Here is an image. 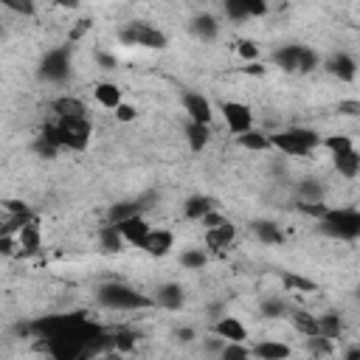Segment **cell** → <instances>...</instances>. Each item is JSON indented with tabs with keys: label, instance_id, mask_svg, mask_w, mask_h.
Here are the masks:
<instances>
[{
	"label": "cell",
	"instance_id": "6da1fadb",
	"mask_svg": "<svg viewBox=\"0 0 360 360\" xmlns=\"http://www.w3.org/2000/svg\"><path fill=\"white\" fill-rule=\"evenodd\" d=\"M91 135H93V124H91L88 116H82V118H56L54 124L42 127V138H48L54 147L70 150V152H85L91 147Z\"/></svg>",
	"mask_w": 360,
	"mask_h": 360
},
{
	"label": "cell",
	"instance_id": "7a4b0ae2",
	"mask_svg": "<svg viewBox=\"0 0 360 360\" xmlns=\"http://www.w3.org/2000/svg\"><path fill=\"white\" fill-rule=\"evenodd\" d=\"M321 147V132L313 127H290L270 135V150H279L287 158H307Z\"/></svg>",
	"mask_w": 360,
	"mask_h": 360
},
{
	"label": "cell",
	"instance_id": "3957f363",
	"mask_svg": "<svg viewBox=\"0 0 360 360\" xmlns=\"http://www.w3.org/2000/svg\"><path fill=\"white\" fill-rule=\"evenodd\" d=\"M321 231L327 237H335V240H343V242H354L360 237V211L352 208V205H343V208H327V214L318 220Z\"/></svg>",
	"mask_w": 360,
	"mask_h": 360
},
{
	"label": "cell",
	"instance_id": "277c9868",
	"mask_svg": "<svg viewBox=\"0 0 360 360\" xmlns=\"http://www.w3.org/2000/svg\"><path fill=\"white\" fill-rule=\"evenodd\" d=\"M96 299L107 310H147V307H155V302L150 296H141L138 290H132V287H127L121 281L102 284Z\"/></svg>",
	"mask_w": 360,
	"mask_h": 360
},
{
	"label": "cell",
	"instance_id": "5b68a950",
	"mask_svg": "<svg viewBox=\"0 0 360 360\" xmlns=\"http://www.w3.org/2000/svg\"><path fill=\"white\" fill-rule=\"evenodd\" d=\"M118 42L127 45V48H150V51H164L169 45V37L150 26V23H141V20H132L127 23L124 29H118Z\"/></svg>",
	"mask_w": 360,
	"mask_h": 360
},
{
	"label": "cell",
	"instance_id": "8992f818",
	"mask_svg": "<svg viewBox=\"0 0 360 360\" xmlns=\"http://www.w3.org/2000/svg\"><path fill=\"white\" fill-rule=\"evenodd\" d=\"M70 74V51L68 48H56V51H48L42 65H40V77L45 82H65Z\"/></svg>",
	"mask_w": 360,
	"mask_h": 360
},
{
	"label": "cell",
	"instance_id": "52a82bcc",
	"mask_svg": "<svg viewBox=\"0 0 360 360\" xmlns=\"http://www.w3.org/2000/svg\"><path fill=\"white\" fill-rule=\"evenodd\" d=\"M124 240V245H132V248H143V242H147L152 226L143 220V214H132V217L121 220V223H113Z\"/></svg>",
	"mask_w": 360,
	"mask_h": 360
},
{
	"label": "cell",
	"instance_id": "ba28073f",
	"mask_svg": "<svg viewBox=\"0 0 360 360\" xmlns=\"http://www.w3.org/2000/svg\"><path fill=\"white\" fill-rule=\"evenodd\" d=\"M220 113H223L226 127H228L231 135H240V132L253 127V110L248 104H242V102H223Z\"/></svg>",
	"mask_w": 360,
	"mask_h": 360
},
{
	"label": "cell",
	"instance_id": "9c48e42d",
	"mask_svg": "<svg viewBox=\"0 0 360 360\" xmlns=\"http://www.w3.org/2000/svg\"><path fill=\"white\" fill-rule=\"evenodd\" d=\"M180 104H183V113L189 121H200V124H211L214 121V107L208 102V96L197 93V91H186L180 96Z\"/></svg>",
	"mask_w": 360,
	"mask_h": 360
},
{
	"label": "cell",
	"instance_id": "30bf717a",
	"mask_svg": "<svg viewBox=\"0 0 360 360\" xmlns=\"http://www.w3.org/2000/svg\"><path fill=\"white\" fill-rule=\"evenodd\" d=\"M321 68H327L329 77H338V82H354L357 79V59L346 51L332 54L327 62H321Z\"/></svg>",
	"mask_w": 360,
	"mask_h": 360
},
{
	"label": "cell",
	"instance_id": "8fae6325",
	"mask_svg": "<svg viewBox=\"0 0 360 360\" xmlns=\"http://www.w3.org/2000/svg\"><path fill=\"white\" fill-rule=\"evenodd\" d=\"M223 6L231 20H248V17H262L270 0H223Z\"/></svg>",
	"mask_w": 360,
	"mask_h": 360
},
{
	"label": "cell",
	"instance_id": "7c38bea8",
	"mask_svg": "<svg viewBox=\"0 0 360 360\" xmlns=\"http://www.w3.org/2000/svg\"><path fill=\"white\" fill-rule=\"evenodd\" d=\"M172 248H175V234H172L169 228H152L141 251L150 253L152 259H164V256L172 253Z\"/></svg>",
	"mask_w": 360,
	"mask_h": 360
},
{
	"label": "cell",
	"instance_id": "4fadbf2b",
	"mask_svg": "<svg viewBox=\"0 0 360 360\" xmlns=\"http://www.w3.org/2000/svg\"><path fill=\"white\" fill-rule=\"evenodd\" d=\"M234 240H237V226H234L231 220L214 226V228H205V248H208V251H217V253H220V251L231 248Z\"/></svg>",
	"mask_w": 360,
	"mask_h": 360
},
{
	"label": "cell",
	"instance_id": "5bb4252c",
	"mask_svg": "<svg viewBox=\"0 0 360 360\" xmlns=\"http://www.w3.org/2000/svg\"><path fill=\"white\" fill-rule=\"evenodd\" d=\"M211 332L223 341H248V327L237 315H220L217 321H214Z\"/></svg>",
	"mask_w": 360,
	"mask_h": 360
},
{
	"label": "cell",
	"instance_id": "9a60e30c",
	"mask_svg": "<svg viewBox=\"0 0 360 360\" xmlns=\"http://www.w3.org/2000/svg\"><path fill=\"white\" fill-rule=\"evenodd\" d=\"M17 253L20 256H34L40 248H42V237H40V226H37V217L29 220L17 234Z\"/></svg>",
	"mask_w": 360,
	"mask_h": 360
},
{
	"label": "cell",
	"instance_id": "2e32d148",
	"mask_svg": "<svg viewBox=\"0 0 360 360\" xmlns=\"http://www.w3.org/2000/svg\"><path fill=\"white\" fill-rule=\"evenodd\" d=\"M189 31L200 42H214V40H217V34H220V23H217V17H214V15H205L203 12V15H194L191 17Z\"/></svg>",
	"mask_w": 360,
	"mask_h": 360
},
{
	"label": "cell",
	"instance_id": "e0dca14e",
	"mask_svg": "<svg viewBox=\"0 0 360 360\" xmlns=\"http://www.w3.org/2000/svg\"><path fill=\"white\" fill-rule=\"evenodd\" d=\"M158 307L164 310H180L183 302H186V293H183V287L175 284V281H166V284H158V290H155V299H152Z\"/></svg>",
	"mask_w": 360,
	"mask_h": 360
},
{
	"label": "cell",
	"instance_id": "ac0fdd59",
	"mask_svg": "<svg viewBox=\"0 0 360 360\" xmlns=\"http://www.w3.org/2000/svg\"><path fill=\"white\" fill-rule=\"evenodd\" d=\"M332 164L338 169L341 178L346 180H354L360 175V152L357 147H349V150H341V152H332Z\"/></svg>",
	"mask_w": 360,
	"mask_h": 360
},
{
	"label": "cell",
	"instance_id": "d6986e66",
	"mask_svg": "<svg viewBox=\"0 0 360 360\" xmlns=\"http://www.w3.org/2000/svg\"><path fill=\"white\" fill-rule=\"evenodd\" d=\"M51 113H54L56 118H82V116H88V107H85L82 99L65 93V96H56V99L51 102Z\"/></svg>",
	"mask_w": 360,
	"mask_h": 360
},
{
	"label": "cell",
	"instance_id": "ffe728a7",
	"mask_svg": "<svg viewBox=\"0 0 360 360\" xmlns=\"http://www.w3.org/2000/svg\"><path fill=\"white\" fill-rule=\"evenodd\" d=\"M290 354L293 349L281 341H259L256 346H251V357H262V360H287Z\"/></svg>",
	"mask_w": 360,
	"mask_h": 360
},
{
	"label": "cell",
	"instance_id": "44dd1931",
	"mask_svg": "<svg viewBox=\"0 0 360 360\" xmlns=\"http://www.w3.org/2000/svg\"><path fill=\"white\" fill-rule=\"evenodd\" d=\"M211 141V124H200V121H186V143L191 152H203Z\"/></svg>",
	"mask_w": 360,
	"mask_h": 360
},
{
	"label": "cell",
	"instance_id": "7402d4cb",
	"mask_svg": "<svg viewBox=\"0 0 360 360\" xmlns=\"http://www.w3.org/2000/svg\"><path fill=\"white\" fill-rule=\"evenodd\" d=\"M237 143H240L242 150H248V152H267L270 150V135L251 127V130H245V132L237 135Z\"/></svg>",
	"mask_w": 360,
	"mask_h": 360
},
{
	"label": "cell",
	"instance_id": "603a6c76",
	"mask_svg": "<svg viewBox=\"0 0 360 360\" xmlns=\"http://www.w3.org/2000/svg\"><path fill=\"white\" fill-rule=\"evenodd\" d=\"M211 208H217V203H214L211 197L205 194H191L186 203H183V217L191 220V223H200L203 214H208Z\"/></svg>",
	"mask_w": 360,
	"mask_h": 360
},
{
	"label": "cell",
	"instance_id": "cb8c5ba5",
	"mask_svg": "<svg viewBox=\"0 0 360 360\" xmlns=\"http://www.w3.org/2000/svg\"><path fill=\"white\" fill-rule=\"evenodd\" d=\"M299 54H302V45H281L273 51V65L284 74H293L299 68Z\"/></svg>",
	"mask_w": 360,
	"mask_h": 360
},
{
	"label": "cell",
	"instance_id": "d4e9b609",
	"mask_svg": "<svg viewBox=\"0 0 360 360\" xmlns=\"http://www.w3.org/2000/svg\"><path fill=\"white\" fill-rule=\"evenodd\" d=\"M93 99L104 107V110H113L118 102H124V91L116 85V82H99L93 88Z\"/></svg>",
	"mask_w": 360,
	"mask_h": 360
},
{
	"label": "cell",
	"instance_id": "484cf974",
	"mask_svg": "<svg viewBox=\"0 0 360 360\" xmlns=\"http://www.w3.org/2000/svg\"><path fill=\"white\" fill-rule=\"evenodd\" d=\"M251 231H253V237H256L262 245H281V242H284V234H281V228H279L273 220H256V223L251 226Z\"/></svg>",
	"mask_w": 360,
	"mask_h": 360
},
{
	"label": "cell",
	"instance_id": "4316f807",
	"mask_svg": "<svg viewBox=\"0 0 360 360\" xmlns=\"http://www.w3.org/2000/svg\"><path fill=\"white\" fill-rule=\"evenodd\" d=\"M99 245H102L104 253H121L124 251V240H121V234L113 223H104L99 228Z\"/></svg>",
	"mask_w": 360,
	"mask_h": 360
},
{
	"label": "cell",
	"instance_id": "83f0119b",
	"mask_svg": "<svg viewBox=\"0 0 360 360\" xmlns=\"http://www.w3.org/2000/svg\"><path fill=\"white\" fill-rule=\"evenodd\" d=\"M281 287L287 293H318V284L313 279H304L302 273H281Z\"/></svg>",
	"mask_w": 360,
	"mask_h": 360
},
{
	"label": "cell",
	"instance_id": "f1b7e54d",
	"mask_svg": "<svg viewBox=\"0 0 360 360\" xmlns=\"http://www.w3.org/2000/svg\"><path fill=\"white\" fill-rule=\"evenodd\" d=\"M287 315H290L293 327H296L304 338L318 335V315H313V313H307V310H287Z\"/></svg>",
	"mask_w": 360,
	"mask_h": 360
},
{
	"label": "cell",
	"instance_id": "f546056e",
	"mask_svg": "<svg viewBox=\"0 0 360 360\" xmlns=\"http://www.w3.org/2000/svg\"><path fill=\"white\" fill-rule=\"evenodd\" d=\"M318 335L329 338V341H338L343 338V318L338 313H324L318 315Z\"/></svg>",
	"mask_w": 360,
	"mask_h": 360
},
{
	"label": "cell",
	"instance_id": "4dcf8cb0",
	"mask_svg": "<svg viewBox=\"0 0 360 360\" xmlns=\"http://www.w3.org/2000/svg\"><path fill=\"white\" fill-rule=\"evenodd\" d=\"M143 203H135V200H127V203H113L107 208V223H121L127 217H132V214H141Z\"/></svg>",
	"mask_w": 360,
	"mask_h": 360
},
{
	"label": "cell",
	"instance_id": "1f68e13d",
	"mask_svg": "<svg viewBox=\"0 0 360 360\" xmlns=\"http://www.w3.org/2000/svg\"><path fill=\"white\" fill-rule=\"evenodd\" d=\"M205 265H208V256H205L203 248H186L180 253V267L183 270H203Z\"/></svg>",
	"mask_w": 360,
	"mask_h": 360
},
{
	"label": "cell",
	"instance_id": "d6a6232c",
	"mask_svg": "<svg viewBox=\"0 0 360 360\" xmlns=\"http://www.w3.org/2000/svg\"><path fill=\"white\" fill-rule=\"evenodd\" d=\"M324 197H327V191H324V186L318 180L307 178V180L299 183V200L302 203H315V200H324Z\"/></svg>",
	"mask_w": 360,
	"mask_h": 360
},
{
	"label": "cell",
	"instance_id": "836d02e7",
	"mask_svg": "<svg viewBox=\"0 0 360 360\" xmlns=\"http://www.w3.org/2000/svg\"><path fill=\"white\" fill-rule=\"evenodd\" d=\"M321 68V54L302 45V54H299V68H296V74H313V70Z\"/></svg>",
	"mask_w": 360,
	"mask_h": 360
},
{
	"label": "cell",
	"instance_id": "e575fe53",
	"mask_svg": "<svg viewBox=\"0 0 360 360\" xmlns=\"http://www.w3.org/2000/svg\"><path fill=\"white\" fill-rule=\"evenodd\" d=\"M307 352L315 354V357H329L335 352V341H329L324 335H310L307 338Z\"/></svg>",
	"mask_w": 360,
	"mask_h": 360
},
{
	"label": "cell",
	"instance_id": "d590c367",
	"mask_svg": "<svg viewBox=\"0 0 360 360\" xmlns=\"http://www.w3.org/2000/svg\"><path fill=\"white\" fill-rule=\"evenodd\" d=\"M110 346H113L116 354H130V352H135V332H127V329L116 332V335L110 338Z\"/></svg>",
	"mask_w": 360,
	"mask_h": 360
},
{
	"label": "cell",
	"instance_id": "8d00e7d4",
	"mask_svg": "<svg viewBox=\"0 0 360 360\" xmlns=\"http://www.w3.org/2000/svg\"><path fill=\"white\" fill-rule=\"evenodd\" d=\"M0 6L20 15V17H34L37 15V0H0Z\"/></svg>",
	"mask_w": 360,
	"mask_h": 360
},
{
	"label": "cell",
	"instance_id": "74e56055",
	"mask_svg": "<svg viewBox=\"0 0 360 360\" xmlns=\"http://www.w3.org/2000/svg\"><path fill=\"white\" fill-rule=\"evenodd\" d=\"M321 147H327L329 152H341V150L354 147V138H352V135H343V132H335V135L321 138Z\"/></svg>",
	"mask_w": 360,
	"mask_h": 360
},
{
	"label": "cell",
	"instance_id": "f35d334b",
	"mask_svg": "<svg viewBox=\"0 0 360 360\" xmlns=\"http://www.w3.org/2000/svg\"><path fill=\"white\" fill-rule=\"evenodd\" d=\"M223 360H234V357H251V346L245 341H226L220 349Z\"/></svg>",
	"mask_w": 360,
	"mask_h": 360
},
{
	"label": "cell",
	"instance_id": "ab89813d",
	"mask_svg": "<svg viewBox=\"0 0 360 360\" xmlns=\"http://www.w3.org/2000/svg\"><path fill=\"white\" fill-rule=\"evenodd\" d=\"M259 310H262L265 318H281V315H287V310H290V307H287L284 299H265Z\"/></svg>",
	"mask_w": 360,
	"mask_h": 360
},
{
	"label": "cell",
	"instance_id": "60d3db41",
	"mask_svg": "<svg viewBox=\"0 0 360 360\" xmlns=\"http://www.w3.org/2000/svg\"><path fill=\"white\" fill-rule=\"evenodd\" d=\"M110 113H113V118H116L118 124H132V121L138 118V107H135V104H127V102H118Z\"/></svg>",
	"mask_w": 360,
	"mask_h": 360
},
{
	"label": "cell",
	"instance_id": "b9f144b4",
	"mask_svg": "<svg viewBox=\"0 0 360 360\" xmlns=\"http://www.w3.org/2000/svg\"><path fill=\"white\" fill-rule=\"evenodd\" d=\"M237 54H240L242 62H253V59H259V45L253 40H240L237 42Z\"/></svg>",
	"mask_w": 360,
	"mask_h": 360
},
{
	"label": "cell",
	"instance_id": "7bdbcfd3",
	"mask_svg": "<svg viewBox=\"0 0 360 360\" xmlns=\"http://www.w3.org/2000/svg\"><path fill=\"white\" fill-rule=\"evenodd\" d=\"M327 208H329V205H327L324 200H315V203H302V200H299V211H302V214H307V217H315V220H321V217H324Z\"/></svg>",
	"mask_w": 360,
	"mask_h": 360
},
{
	"label": "cell",
	"instance_id": "ee69618b",
	"mask_svg": "<svg viewBox=\"0 0 360 360\" xmlns=\"http://www.w3.org/2000/svg\"><path fill=\"white\" fill-rule=\"evenodd\" d=\"M0 205L6 208L9 217H15V214H23V217H31V208H29V203H23V200H3Z\"/></svg>",
	"mask_w": 360,
	"mask_h": 360
},
{
	"label": "cell",
	"instance_id": "f6af8a7d",
	"mask_svg": "<svg viewBox=\"0 0 360 360\" xmlns=\"http://www.w3.org/2000/svg\"><path fill=\"white\" fill-rule=\"evenodd\" d=\"M17 253V237L15 234H0V259Z\"/></svg>",
	"mask_w": 360,
	"mask_h": 360
},
{
	"label": "cell",
	"instance_id": "bcb514c9",
	"mask_svg": "<svg viewBox=\"0 0 360 360\" xmlns=\"http://www.w3.org/2000/svg\"><path fill=\"white\" fill-rule=\"evenodd\" d=\"M338 116L357 118V116H360V102H357V99H341V102H338Z\"/></svg>",
	"mask_w": 360,
	"mask_h": 360
},
{
	"label": "cell",
	"instance_id": "7dc6e473",
	"mask_svg": "<svg viewBox=\"0 0 360 360\" xmlns=\"http://www.w3.org/2000/svg\"><path fill=\"white\" fill-rule=\"evenodd\" d=\"M34 150H37L42 158H56V152H59V147H54V143H51L48 138H42V135L37 138V147H34Z\"/></svg>",
	"mask_w": 360,
	"mask_h": 360
},
{
	"label": "cell",
	"instance_id": "c3c4849f",
	"mask_svg": "<svg viewBox=\"0 0 360 360\" xmlns=\"http://www.w3.org/2000/svg\"><path fill=\"white\" fill-rule=\"evenodd\" d=\"M228 217H223V214L217 211V208H211L208 214H203L200 217V223H203V228H214V226H220V223H226Z\"/></svg>",
	"mask_w": 360,
	"mask_h": 360
},
{
	"label": "cell",
	"instance_id": "681fc988",
	"mask_svg": "<svg viewBox=\"0 0 360 360\" xmlns=\"http://www.w3.org/2000/svg\"><path fill=\"white\" fill-rule=\"evenodd\" d=\"M242 74H245V77H256V79H262V77L267 74V68H265L259 59H253V62H245V65H242Z\"/></svg>",
	"mask_w": 360,
	"mask_h": 360
},
{
	"label": "cell",
	"instance_id": "f907efd6",
	"mask_svg": "<svg viewBox=\"0 0 360 360\" xmlns=\"http://www.w3.org/2000/svg\"><path fill=\"white\" fill-rule=\"evenodd\" d=\"M96 62H99L102 70H113V68L118 65V59H116L113 54H107V51H96Z\"/></svg>",
	"mask_w": 360,
	"mask_h": 360
},
{
	"label": "cell",
	"instance_id": "816d5d0a",
	"mask_svg": "<svg viewBox=\"0 0 360 360\" xmlns=\"http://www.w3.org/2000/svg\"><path fill=\"white\" fill-rule=\"evenodd\" d=\"M91 26H93L91 20H79V26H77L74 31H70V37H68V40H70V42H77V40H82V37H85V31H91Z\"/></svg>",
	"mask_w": 360,
	"mask_h": 360
},
{
	"label": "cell",
	"instance_id": "f5cc1de1",
	"mask_svg": "<svg viewBox=\"0 0 360 360\" xmlns=\"http://www.w3.org/2000/svg\"><path fill=\"white\" fill-rule=\"evenodd\" d=\"M175 338H178L180 343H191V341L197 338V332H194L191 327H183V329H175Z\"/></svg>",
	"mask_w": 360,
	"mask_h": 360
},
{
	"label": "cell",
	"instance_id": "db71d44e",
	"mask_svg": "<svg viewBox=\"0 0 360 360\" xmlns=\"http://www.w3.org/2000/svg\"><path fill=\"white\" fill-rule=\"evenodd\" d=\"M54 6L56 9H68V12H77V9H82V0H54Z\"/></svg>",
	"mask_w": 360,
	"mask_h": 360
},
{
	"label": "cell",
	"instance_id": "11a10c76",
	"mask_svg": "<svg viewBox=\"0 0 360 360\" xmlns=\"http://www.w3.org/2000/svg\"><path fill=\"white\" fill-rule=\"evenodd\" d=\"M343 357H346V360H357V357H360V349L354 346V349H349V352H346Z\"/></svg>",
	"mask_w": 360,
	"mask_h": 360
},
{
	"label": "cell",
	"instance_id": "9f6ffc18",
	"mask_svg": "<svg viewBox=\"0 0 360 360\" xmlns=\"http://www.w3.org/2000/svg\"><path fill=\"white\" fill-rule=\"evenodd\" d=\"M0 37H3V26H0Z\"/></svg>",
	"mask_w": 360,
	"mask_h": 360
}]
</instances>
